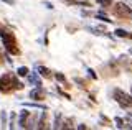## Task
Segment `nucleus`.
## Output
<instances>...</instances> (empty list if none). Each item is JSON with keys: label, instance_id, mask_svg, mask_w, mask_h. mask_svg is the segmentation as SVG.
Here are the masks:
<instances>
[{"label": "nucleus", "instance_id": "14", "mask_svg": "<svg viewBox=\"0 0 132 130\" xmlns=\"http://www.w3.org/2000/svg\"><path fill=\"white\" fill-rule=\"evenodd\" d=\"M114 122L117 124V128H119V130H124L126 127H129V125H126V124H124V120L121 119V117H116V119H114Z\"/></svg>", "mask_w": 132, "mask_h": 130}, {"label": "nucleus", "instance_id": "8", "mask_svg": "<svg viewBox=\"0 0 132 130\" xmlns=\"http://www.w3.org/2000/svg\"><path fill=\"white\" fill-rule=\"evenodd\" d=\"M36 130H46V110H43L38 117V124H36Z\"/></svg>", "mask_w": 132, "mask_h": 130}, {"label": "nucleus", "instance_id": "15", "mask_svg": "<svg viewBox=\"0 0 132 130\" xmlns=\"http://www.w3.org/2000/svg\"><path fill=\"white\" fill-rule=\"evenodd\" d=\"M16 74H18V76H28V68L20 66L18 69H16Z\"/></svg>", "mask_w": 132, "mask_h": 130}, {"label": "nucleus", "instance_id": "7", "mask_svg": "<svg viewBox=\"0 0 132 130\" xmlns=\"http://www.w3.org/2000/svg\"><path fill=\"white\" fill-rule=\"evenodd\" d=\"M28 82L33 84V86H41V79H40V76H38V71L28 72Z\"/></svg>", "mask_w": 132, "mask_h": 130}, {"label": "nucleus", "instance_id": "17", "mask_svg": "<svg viewBox=\"0 0 132 130\" xmlns=\"http://www.w3.org/2000/svg\"><path fill=\"white\" fill-rule=\"evenodd\" d=\"M97 5H102V7H109V5H112V0H97Z\"/></svg>", "mask_w": 132, "mask_h": 130}, {"label": "nucleus", "instance_id": "11", "mask_svg": "<svg viewBox=\"0 0 132 130\" xmlns=\"http://www.w3.org/2000/svg\"><path fill=\"white\" fill-rule=\"evenodd\" d=\"M116 35H117V36H124V38H130V40H132V33H129V31H126V30H122V28L116 30Z\"/></svg>", "mask_w": 132, "mask_h": 130}, {"label": "nucleus", "instance_id": "10", "mask_svg": "<svg viewBox=\"0 0 132 130\" xmlns=\"http://www.w3.org/2000/svg\"><path fill=\"white\" fill-rule=\"evenodd\" d=\"M36 71H38L40 76H45V78H50V76H51L50 69H48V68H45V66H38V68H36Z\"/></svg>", "mask_w": 132, "mask_h": 130}, {"label": "nucleus", "instance_id": "4", "mask_svg": "<svg viewBox=\"0 0 132 130\" xmlns=\"http://www.w3.org/2000/svg\"><path fill=\"white\" fill-rule=\"evenodd\" d=\"M114 13L124 17V15H132V10H130L124 2H121V3H117V5H114Z\"/></svg>", "mask_w": 132, "mask_h": 130}, {"label": "nucleus", "instance_id": "22", "mask_svg": "<svg viewBox=\"0 0 132 130\" xmlns=\"http://www.w3.org/2000/svg\"><path fill=\"white\" fill-rule=\"evenodd\" d=\"M0 2H5V3H8V5H13V0H0Z\"/></svg>", "mask_w": 132, "mask_h": 130}, {"label": "nucleus", "instance_id": "20", "mask_svg": "<svg viewBox=\"0 0 132 130\" xmlns=\"http://www.w3.org/2000/svg\"><path fill=\"white\" fill-rule=\"evenodd\" d=\"M76 130H88V127H86L84 124H79V125H78V128H76Z\"/></svg>", "mask_w": 132, "mask_h": 130}, {"label": "nucleus", "instance_id": "6", "mask_svg": "<svg viewBox=\"0 0 132 130\" xmlns=\"http://www.w3.org/2000/svg\"><path fill=\"white\" fill-rule=\"evenodd\" d=\"M30 117H31V114L23 109V110L20 112V115H18V127H20V128H25V127H27V124H28V120H30Z\"/></svg>", "mask_w": 132, "mask_h": 130}, {"label": "nucleus", "instance_id": "5", "mask_svg": "<svg viewBox=\"0 0 132 130\" xmlns=\"http://www.w3.org/2000/svg\"><path fill=\"white\" fill-rule=\"evenodd\" d=\"M45 94H46V91H45L41 86H35V89L30 91V99L31 100H41L45 97Z\"/></svg>", "mask_w": 132, "mask_h": 130}, {"label": "nucleus", "instance_id": "3", "mask_svg": "<svg viewBox=\"0 0 132 130\" xmlns=\"http://www.w3.org/2000/svg\"><path fill=\"white\" fill-rule=\"evenodd\" d=\"M112 96H114V100L121 105V107H124V109L132 107V94H127L122 89H114Z\"/></svg>", "mask_w": 132, "mask_h": 130}, {"label": "nucleus", "instance_id": "16", "mask_svg": "<svg viewBox=\"0 0 132 130\" xmlns=\"http://www.w3.org/2000/svg\"><path fill=\"white\" fill-rule=\"evenodd\" d=\"M96 18H97V20H102V22H106V23H112V20L107 18V17H104L102 13H97V15H96Z\"/></svg>", "mask_w": 132, "mask_h": 130}, {"label": "nucleus", "instance_id": "1", "mask_svg": "<svg viewBox=\"0 0 132 130\" xmlns=\"http://www.w3.org/2000/svg\"><path fill=\"white\" fill-rule=\"evenodd\" d=\"M0 38H2V41H3L5 50L10 53V54H18V48H16V40H15L13 31H10L8 28L0 25Z\"/></svg>", "mask_w": 132, "mask_h": 130}, {"label": "nucleus", "instance_id": "9", "mask_svg": "<svg viewBox=\"0 0 132 130\" xmlns=\"http://www.w3.org/2000/svg\"><path fill=\"white\" fill-rule=\"evenodd\" d=\"M60 130H74V122H73V119H66L63 124H61V128Z\"/></svg>", "mask_w": 132, "mask_h": 130}, {"label": "nucleus", "instance_id": "2", "mask_svg": "<svg viewBox=\"0 0 132 130\" xmlns=\"http://www.w3.org/2000/svg\"><path fill=\"white\" fill-rule=\"evenodd\" d=\"M23 84L20 82L18 79L15 78V74L12 72H7L0 78V91L2 92H10V91H15V89H22Z\"/></svg>", "mask_w": 132, "mask_h": 130}, {"label": "nucleus", "instance_id": "18", "mask_svg": "<svg viewBox=\"0 0 132 130\" xmlns=\"http://www.w3.org/2000/svg\"><path fill=\"white\" fill-rule=\"evenodd\" d=\"M127 122H129V130H132V114H127Z\"/></svg>", "mask_w": 132, "mask_h": 130}, {"label": "nucleus", "instance_id": "13", "mask_svg": "<svg viewBox=\"0 0 132 130\" xmlns=\"http://www.w3.org/2000/svg\"><path fill=\"white\" fill-rule=\"evenodd\" d=\"M0 120H2V130H7V114H5V110H2L0 112Z\"/></svg>", "mask_w": 132, "mask_h": 130}, {"label": "nucleus", "instance_id": "12", "mask_svg": "<svg viewBox=\"0 0 132 130\" xmlns=\"http://www.w3.org/2000/svg\"><path fill=\"white\" fill-rule=\"evenodd\" d=\"M23 107H38L41 110H46V105H41V104H36V102H25Z\"/></svg>", "mask_w": 132, "mask_h": 130}, {"label": "nucleus", "instance_id": "21", "mask_svg": "<svg viewBox=\"0 0 132 130\" xmlns=\"http://www.w3.org/2000/svg\"><path fill=\"white\" fill-rule=\"evenodd\" d=\"M88 72H89V76H91L93 79H96V74H94V71H93V69H88Z\"/></svg>", "mask_w": 132, "mask_h": 130}, {"label": "nucleus", "instance_id": "19", "mask_svg": "<svg viewBox=\"0 0 132 130\" xmlns=\"http://www.w3.org/2000/svg\"><path fill=\"white\" fill-rule=\"evenodd\" d=\"M56 79L58 81H61V82H66V79H64V76L61 74V72H56Z\"/></svg>", "mask_w": 132, "mask_h": 130}]
</instances>
